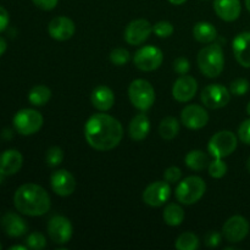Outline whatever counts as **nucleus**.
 I'll use <instances>...</instances> for the list:
<instances>
[{"label":"nucleus","instance_id":"nucleus-1","mask_svg":"<svg viewBox=\"0 0 250 250\" xmlns=\"http://www.w3.org/2000/svg\"><path fill=\"white\" fill-rule=\"evenodd\" d=\"M84 137L93 149L107 151L116 148L124 137V127L119 120L107 114H95L84 125Z\"/></svg>","mask_w":250,"mask_h":250},{"label":"nucleus","instance_id":"nucleus-2","mask_svg":"<svg viewBox=\"0 0 250 250\" xmlns=\"http://www.w3.org/2000/svg\"><path fill=\"white\" fill-rule=\"evenodd\" d=\"M15 208L28 216H42L50 210V197L43 187L34 183H26L16 190L14 197Z\"/></svg>","mask_w":250,"mask_h":250},{"label":"nucleus","instance_id":"nucleus-3","mask_svg":"<svg viewBox=\"0 0 250 250\" xmlns=\"http://www.w3.org/2000/svg\"><path fill=\"white\" fill-rule=\"evenodd\" d=\"M198 66L203 75L209 78L219 77L225 67V56L220 44L204 46L198 54Z\"/></svg>","mask_w":250,"mask_h":250},{"label":"nucleus","instance_id":"nucleus-4","mask_svg":"<svg viewBox=\"0 0 250 250\" xmlns=\"http://www.w3.org/2000/svg\"><path fill=\"white\" fill-rule=\"evenodd\" d=\"M207 185L199 176H189L178 183L176 188V199L185 205H192L199 202L205 194Z\"/></svg>","mask_w":250,"mask_h":250},{"label":"nucleus","instance_id":"nucleus-5","mask_svg":"<svg viewBox=\"0 0 250 250\" xmlns=\"http://www.w3.org/2000/svg\"><path fill=\"white\" fill-rule=\"evenodd\" d=\"M128 97L132 105L141 111H146L155 103V90L146 80H134L128 87Z\"/></svg>","mask_w":250,"mask_h":250},{"label":"nucleus","instance_id":"nucleus-6","mask_svg":"<svg viewBox=\"0 0 250 250\" xmlns=\"http://www.w3.org/2000/svg\"><path fill=\"white\" fill-rule=\"evenodd\" d=\"M237 148V137L231 131H220L210 138L208 151L216 159H224L231 155Z\"/></svg>","mask_w":250,"mask_h":250},{"label":"nucleus","instance_id":"nucleus-7","mask_svg":"<svg viewBox=\"0 0 250 250\" xmlns=\"http://www.w3.org/2000/svg\"><path fill=\"white\" fill-rule=\"evenodd\" d=\"M43 126V116L33 109H22L14 117V127L22 136L37 133Z\"/></svg>","mask_w":250,"mask_h":250},{"label":"nucleus","instance_id":"nucleus-8","mask_svg":"<svg viewBox=\"0 0 250 250\" xmlns=\"http://www.w3.org/2000/svg\"><path fill=\"white\" fill-rule=\"evenodd\" d=\"M164 54L159 48L146 45L138 49L133 56V62L138 70L144 72H151L159 68L163 63Z\"/></svg>","mask_w":250,"mask_h":250},{"label":"nucleus","instance_id":"nucleus-9","mask_svg":"<svg viewBox=\"0 0 250 250\" xmlns=\"http://www.w3.org/2000/svg\"><path fill=\"white\" fill-rule=\"evenodd\" d=\"M200 100L208 109H221L231 100V92L221 84H209L202 90Z\"/></svg>","mask_w":250,"mask_h":250},{"label":"nucleus","instance_id":"nucleus-10","mask_svg":"<svg viewBox=\"0 0 250 250\" xmlns=\"http://www.w3.org/2000/svg\"><path fill=\"white\" fill-rule=\"evenodd\" d=\"M249 229L248 220L246 217L236 215V216L229 217L225 222L222 227V234L229 243H239L248 236Z\"/></svg>","mask_w":250,"mask_h":250},{"label":"nucleus","instance_id":"nucleus-11","mask_svg":"<svg viewBox=\"0 0 250 250\" xmlns=\"http://www.w3.org/2000/svg\"><path fill=\"white\" fill-rule=\"evenodd\" d=\"M153 32L150 22L144 19L134 20L129 22L125 29V41L129 45H141L143 44Z\"/></svg>","mask_w":250,"mask_h":250},{"label":"nucleus","instance_id":"nucleus-12","mask_svg":"<svg viewBox=\"0 0 250 250\" xmlns=\"http://www.w3.org/2000/svg\"><path fill=\"white\" fill-rule=\"evenodd\" d=\"M171 195L170 183L166 181H158L149 185L143 192V202L153 208L165 204Z\"/></svg>","mask_w":250,"mask_h":250},{"label":"nucleus","instance_id":"nucleus-13","mask_svg":"<svg viewBox=\"0 0 250 250\" xmlns=\"http://www.w3.org/2000/svg\"><path fill=\"white\" fill-rule=\"evenodd\" d=\"M73 233L72 225L65 216H54L48 222V234L53 242L58 244H66Z\"/></svg>","mask_w":250,"mask_h":250},{"label":"nucleus","instance_id":"nucleus-14","mask_svg":"<svg viewBox=\"0 0 250 250\" xmlns=\"http://www.w3.org/2000/svg\"><path fill=\"white\" fill-rule=\"evenodd\" d=\"M209 115L200 105H187L181 112V122L189 129H200L207 126Z\"/></svg>","mask_w":250,"mask_h":250},{"label":"nucleus","instance_id":"nucleus-15","mask_svg":"<svg viewBox=\"0 0 250 250\" xmlns=\"http://www.w3.org/2000/svg\"><path fill=\"white\" fill-rule=\"evenodd\" d=\"M76 31L75 22L66 16L54 17L48 26L49 36L58 42L68 41L73 37Z\"/></svg>","mask_w":250,"mask_h":250},{"label":"nucleus","instance_id":"nucleus-16","mask_svg":"<svg viewBox=\"0 0 250 250\" xmlns=\"http://www.w3.org/2000/svg\"><path fill=\"white\" fill-rule=\"evenodd\" d=\"M198 83L192 76L182 75L176 80L172 87V97L180 103H187L195 97Z\"/></svg>","mask_w":250,"mask_h":250},{"label":"nucleus","instance_id":"nucleus-17","mask_svg":"<svg viewBox=\"0 0 250 250\" xmlns=\"http://www.w3.org/2000/svg\"><path fill=\"white\" fill-rule=\"evenodd\" d=\"M50 186L54 192L60 197H68L76 189L75 177L67 170H58L51 175Z\"/></svg>","mask_w":250,"mask_h":250},{"label":"nucleus","instance_id":"nucleus-18","mask_svg":"<svg viewBox=\"0 0 250 250\" xmlns=\"http://www.w3.org/2000/svg\"><path fill=\"white\" fill-rule=\"evenodd\" d=\"M214 10L221 20L233 22L241 16V0H214Z\"/></svg>","mask_w":250,"mask_h":250},{"label":"nucleus","instance_id":"nucleus-19","mask_svg":"<svg viewBox=\"0 0 250 250\" xmlns=\"http://www.w3.org/2000/svg\"><path fill=\"white\" fill-rule=\"evenodd\" d=\"M22 164H23V158L19 150L16 149L5 150L0 155V175H15L22 167Z\"/></svg>","mask_w":250,"mask_h":250},{"label":"nucleus","instance_id":"nucleus-20","mask_svg":"<svg viewBox=\"0 0 250 250\" xmlns=\"http://www.w3.org/2000/svg\"><path fill=\"white\" fill-rule=\"evenodd\" d=\"M233 54L239 65L250 68V32L239 33L233 39Z\"/></svg>","mask_w":250,"mask_h":250},{"label":"nucleus","instance_id":"nucleus-21","mask_svg":"<svg viewBox=\"0 0 250 250\" xmlns=\"http://www.w3.org/2000/svg\"><path fill=\"white\" fill-rule=\"evenodd\" d=\"M93 106L99 111H107L111 109L115 104L114 92L106 85H98L94 88L90 95Z\"/></svg>","mask_w":250,"mask_h":250},{"label":"nucleus","instance_id":"nucleus-22","mask_svg":"<svg viewBox=\"0 0 250 250\" xmlns=\"http://www.w3.org/2000/svg\"><path fill=\"white\" fill-rule=\"evenodd\" d=\"M1 227L10 237H21L28 229V226L22 217L14 212H6L1 219Z\"/></svg>","mask_w":250,"mask_h":250},{"label":"nucleus","instance_id":"nucleus-23","mask_svg":"<svg viewBox=\"0 0 250 250\" xmlns=\"http://www.w3.org/2000/svg\"><path fill=\"white\" fill-rule=\"evenodd\" d=\"M149 132H150V121L146 114L136 115L129 122L128 134L133 141H143L148 137Z\"/></svg>","mask_w":250,"mask_h":250},{"label":"nucleus","instance_id":"nucleus-24","mask_svg":"<svg viewBox=\"0 0 250 250\" xmlns=\"http://www.w3.org/2000/svg\"><path fill=\"white\" fill-rule=\"evenodd\" d=\"M193 37L199 43L209 44L217 38V31L210 22H198L193 27Z\"/></svg>","mask_w":250,"mask_h":250},{"label":"nucleus","instance_id":"nucleus-25","mask_svg":"<svg viewBox=\"0 0 250 250\" xmlns=\"http://www.w3.org/2000/svg\"><path fill=\"white\" fill-rule=\"evenodd\" d=\"M185 163L190 170L203 171L209 166V156L202 150H192L186 155Z\"/></svg>","mask_w":250,"mask_h":250},{"label":"nucleus","instance_id":"nucleus-26","mask_svg":"<svg viewBox=\"0 0 250 250\" xmlns=\"http://www.w3.org/2000/svg\"><path fill=\"white\" fill-rule=\"evenodd\" d=\"M163 217L168 226H180L185 220V210L178 204H168L164 210Z\"/></svg>","mask_w":250,"mask_h":250},{"label":"nucleus","instance_id":"nucleus-27","mask_svg":"<svg viewBox=\"0 0 250 250\" xmlns=\"http://www.w3.org/2000/svg\"><path fill=\"white\" fill-rule=\"evenodd\" d=\"M178 132H180V124L176 117H165L159 125V133H160L161 138L166 139V141H171L175 138Z\"/></svg>","mask_w":250,"mask_h":250},{"label":"nucleus","instance_id":"nucleus-28","mask_svg":"<svg viewBox=\"0 0 250 250\" xmlns=\"http://www.w3.org/2000/svg\"><path fill=\"white\" fill-rule=\"evenodd\" d=\"M50 98L51 90L49 89L46 85H34V87L29 90L28 100L32 105H36V106H43V105H45L46 103L50 100Z\"/></svg>","mask_w":250,"mask_h":250},{"label":"nucleus","instance_id":"nucleus-29","mask_svg":"<svg viewBox=\"0 0 250 250\" xmlns=\"http://www.w3.org/2000/svg\"><path fill=\"white\" fill-rule=\"evenodd\" d=\"M175 247L178 250H197L199 248V238L192 232H185L178 237Z\"/></svg>","mask_w":250,"mask_h":250},{"label":"nucleus","instance_id":"nucleus-30","mask_svg":"<svg viewBox=\"0 0 250 250\" xmlns=\"http://www.w3.org/2000/svg\"><path fill=\"white\" fill-rule=\"evenodd\" d=\"M45 161L50 167H56L63 161V151L59 146H51L45 154Z\"/></svg>","mask_w":250,"mask_h":250},{"label":"nucleus","instance_id":"nucleus-31","mask_svg":"<svg viewBox=\"0 0 250 250\" xmlns=\"http://www.w3.org/2000/svg\"><path fill=\"white\" fill-rule=\"evenodd\" d=\"M209 168V175L211 176L212 178H222L227 173V165L222 159H216L212 160L211 163L208 166Z\"/></svg>","mask_w":250,"mask_h":250},{"label":"nucleus","instance_id":"nucleus-32","mask_svg":"<svg viewBox=\"0 0 250 250\" xmlns=\"http://www.w3.org/2000/svg\"><path fill=\"white\" fill-rule=\"evenodd\" d=\"M26 242L27 247L33 250H41L46 247V239L44 237V234L41 233V232H33V233H31L27 237Z\"/></svg>","mask_w":250,"mask_h":250},{"label":"nucleus","instance_id":"nucleus-33","mask_svg":"<svg viewBox=\"0 0 250 250\" xmlns=\"http://www.w3.org/2000/svg\"><path fill=\"white\" fill-rule=\"evenodd\" d=\"M173 28L172 23L168 21H159L153 26V32L159 37V38H168L172 36Z\"/></svg>","mask_w":250,"mask_h":250},{"label":"nucleus","instance_id":"nucleus-34","mask_svg":"<svg viewBox=\"0 0 250 250\" xmlns=\"http://www.w3.org/2000/svg\"><path fill=\"white\" fill-rule=\"evenodd\" d=\"M249 88V82L246 78H237V80L232 81L231 84H229V92H231V94L237 95V97H242V95L248 93Z\"/></svg>","mask_w":250,"mask_h":250},{"label":"nucleus","instance_id":"nucleus-35","mask_svg":"<svg viewBox=\"0 0 250 250\" xmlns=\"http://www.w3.org/2000/svg\"><path fill=\"white\" fill-rule=\"evenodd\" d=\"M110 60L114 65L122 66L129 61V53L128 50L124 48H117L110 53Z\"/></svg>","mask_w":250,"mask_h":250},{"label":"nucleus","instance_id":"nucleus-36","mask_svg":"<svg viewBox=\"0 0 250 250\" xmlns=\"http://www.w3.org/2000/svg\"><path fill=\"white\" fill-rule=\"evenodd\" d=\"M164 178H165L166 182L168 183H177L180 182L181 178H182V171L181 168H178L177 166H171V167L166 168L165 172H164Z\"/></svg>","mask_w":250,"mask_h":250},{"label":"nucleus","instance_id":"nucleus-37","mask_svg":"<svg viewBox=\"0 0 250 250\" xmlns=\"http://www.w3.org/2000/svg\"><path fill=\"white\" fill-rule=\"evenodd\" d=\"M189 68V61L186 58H178L173 61V70H175V72L178 73V75H187Z\"/></svg>","mask_w":250,"mask_h":250},{"label":"nucleus","instance_id":"nucleus-38","mask_svg":"<svg viewBox=\"0 0 250 250\" xmlns=\"http://www.w3.org/2000/svg\"><path fill=\"white\" fill-rule=\"evenodd\" d=\"M238 137L244 144L250 146V119L246 120L241 124L238 128Z\"/></svg>","mask_w":250,"mask_h":250},{"label":"nucleus","instance_id":"nucleus-39","mask_svg":"<svg viewBox=\"0 0 250 250\" xmlns=\"http://www.w3.org/2000/svg\"><path fill=\"white\" fill-rule=\"evenodd\" d=\"M221 243V234L219 232L211 231L205 236V244L210 248H216Z\"/></svg>","mask_w":250,"mask_h":250},{"label":"nucleus","instance_id":"nucleus-40","mask_svg":"<svg viewBox=\"0 0 250 250\" xmlns=\"http://www.w3.org/2000/svg\"><path fill=\"white\" fill-rule=\"evenodd\" d=\"M33 4L37 7H39L41 10L44 11H50V10L55 9V6L58 5L59 0H32Z\"/></svg>","mask_w":250,"mask_h":250},{"label":"nucleus","instance_id":"nucleus-41","mask_svg":"<svg viewBox=\"0 0 250 250\" xmlns=\"http://www.w3.org/2000/svg\"><path fill=\"white\" fill-rule=\"evenodd\" d=\"M10 21V17H9V12L4 9L2 6H0V32L4 31L5 28L7 27Z\"/></svg>","mask_w":250,"mask_h":250},{"label":"nucleus","instance_id":"nucleus-42","mask_svg":"<svg viewBox=\"0 0 250 250\" xmlns=\"http://www.w3.org/2000/svg\"><path fill=\"white\" fill-rule=\"evenodd\" d=\"M6 51V42H5L4 38L0 37V56Z\"/></svg>","mask_w":250,"mask_h":250},{"label":"nucleus","instance_id":"nucleus-43","mask_svg":"<svg viewBox=\"0 0 250 250\" xmlns=\"http://www.w3.org/2000/svg\"><path fill=\"white\" fill-rule=\"evenodd\" d=\"M168 1L173 5H182V4H185L187 0H168Z\"/></svg>","mask_w":250,"mask_h":250},{"label":"nucleus","instance_id":"nucleus-44","mask_svg":"<svg viewBox=\"0 0 250 250\" xmlns=\"http://www.w3.org/2000/svg\"><path fill=\"white\" fill-rule=\"evenodd\" d=\"M16 249L26 250L27 248H26V247H23V246H14V247H11V248H10V250H16Z\"/></svg>","mask_w":250,"mask_h":250},{"label":"nucleus","instance_id":"nucleus-45","mask_svg":"<svg viewBox=\"0 0 250 250\" xmlns=\"http://www.w3.org/2000/svg\"><path fill=\"white\" fill-rule=\"evenodd\" d=\"M246 7H247V10L250 12V0H246Z\"/></svg>","mask_w":250,"mask_h":250},{"label":"nucleus","instance_id":"nucleus-46","mask_svg":"<svg viewBox=\"0 0 250 250\" xmlns=\"http://www.w3.org/2000/svg\"><path fill=\"white\" fill-rule=\"evenodd\" d=\"M247 167H248V170H249V172H250V156H249L248 161H247Z\"/></svg>","mask_w":250,"mask_h":250},{"label":"nucleus","instance_id":"nucleus-47","mask_svg":"<svg viewBox=\"0 0 250 250\" xmlns=\"http://www.w3.org/2000/svg\"><path fill=\"white\" fill-rule=\"evenodd\" d=\"M247 112H248V115L250 116V102H249L248 106H247Z\"/></svg>","mask_w":250,"mask_h":250},{"label":"nucleus","instance_id":"nucleus-48","mask_svg":"<svg viewBox=\"0 0 250 250\" xmlns=\"http://www.w3.org/2000/svg\"><path fill=\"white\" fill-rule=\"evenodd\" d=\"M203 1H208V0H203Z\"/></svg>","mask_w":250,"mask_h":250},{"label":"nucleus","instance_id":"nucleus-49","mask_svg":"<svg viewBox=\"0 0 250 250\" xmlns=\"http://www.w3.org/2000/svg\"><path fill=\"white\" fill-rule=\"evenodd\" d=\"M0 249H1V244H0Z\"/></svg>","mask_w":250,"mask_h":250}]
</instances>
